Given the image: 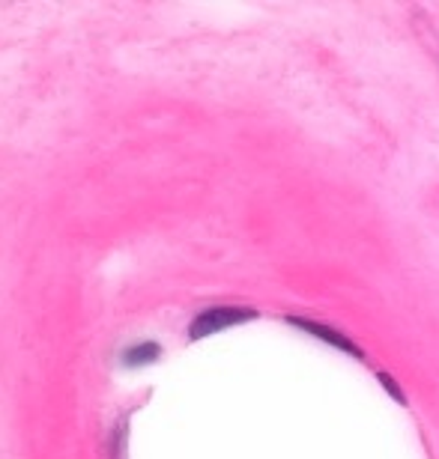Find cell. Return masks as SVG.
I'll return each instance as SVG.
<instances>
[{"label": "cell", "mask_w": 439, "mask_h": 459, "mask_svg": "<svg viewBox=\"0 0 439 459\" xmlns=\"http://www.w3.org/2000/svg\"><path fill=\"white\" fill-rule=\"evenodd\" d=\"M251 316H254V310H242V307H209L195 319V323H191L189 337L191 341H200V337H209V334L222 332V328H227V325H236V323L251 319Z\"/></svg>", "instance_id": "cell-1"}, {"label": "cell", "mask_w": 439, "mask_h": 459, "mask_svg": "<svg viewBox=\"0 0 439 459\" xmlns=\"http://www.w3.org/2000/svg\"><path fill=\"white\" fill-rule=\"evenodd\" d=\"M159 358V346L155 343H141V346H132L129 352L123 355V364L126 367H141V364H150Z\"/></svg>", "instance_id": "cell-2"}]
</instances>
